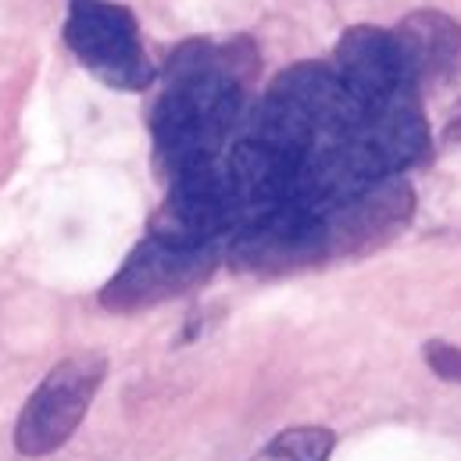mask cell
Instances as JSON below:
<instances>
[{
    "mask_svg": "<svg viewBox=\"0 0 461 461\" xmlns=\"http://www.w3.org/2000/svg\"><path fill=\"white\" fill-rule=\"evenodd\" d=\"M258 61L247 40H190L168 58L165 90L150 112L158 168L172 179L215 165L243 115L247 68Z\"/></svg>",
    "mask_w": 461,
    "mask_h": 461,
    "instance_id": "1",
    "label": "cell"
},
{
    "mask_svg": "<svg viewBox=\"0 0 461 461\" xmlns=\"http://www.w3.org/2000/svg\"><path fill=\"white\" fill-rule=\"evenodd\" d=\"M61 36L76 61L112 90L140 94L158 76L140 40L136 14L118 0H68Z\"/></svg>",
    "mask_w": 461,
    "mask_h": 461,
    "instance_id": "2",
    "label": "cell"
},
{
    "mask_svg": "<svg viewBox=\"0 0 461 461\" xmlns=\"http://www.w3.org/2000/svg\"><path fill=\"white\" fill-rule=\"evenodd\" d=\"M108 361L94 350L72 354L58 361L43 383L29 393L18 422H14V447L25 458H43L54 455L72 440L79 422L86 419L101 383H104Z\"/></svg>",
    "mask_w": 461,
    "mask_h": 461,
    "instance_id": "3",
    "label": "cell"
},
{
    "mask_svg": "<svg viewBox=\"0 0 461 461\" xmlns=\"http://www.w3.org/2000/svg\"><path fill=\"white\" fill-rule=\"evenodd\" d=\"M232 232L297 204V158L265 136H240L219 158ZM230 232V236H232Z\"/></svg>",
    "mask_w": 461,
    "mask_h": 461,
    "instance_id": "4",
    "label": "cell"
},
{
    "mask_svg": "<svg viewBox=\"0 0 461 461\" xmlns=\"http://www.w3.org/2000/svg\"><path fill=\"white\" fill-rule=\"evenodd\" d=\"M219 265V250L215 247H197V250H183V247H168L154 236H147L115 272V279L101 290V304L108 312H140V308H154L161 301L183 297L190 290H197Z\"/></svg>",
    "mask_w": 461,
    "mask_h": 461,
    "instance_id": "5",
    "label": "cell"
},
{
    "mask_svg": "<svg viewBox=\"0 0 461 461\" xmlns=\"http://www.w3.org/2000/svg\"><path fill=\"white\" fill-rule=\"evenodd\" d=\"M415 194L404 176H383L365 190L315 212L326 236V258H354L383 247L408 226Z\"/></svg>",
    "mask_w": 461,
    "mask_h": 461,
    "instance_id": "6",
    "label": "cell"
},
{
    "mask_svg": "<svg viewBox=\"0 0 461 461\" xmlns=\"http://www.w3.org/2000/svg\"><path fill=\"white\" fill-rule=\"evenodd\" d=\"M226 258L232 268L254 276H283L308 268L315 261H330L319 215L304 204H290L261 222L236 230L230 236Z\"/></svg>",
    "mask_w": 461,
    "mask_h": 461,
    "instance_id": "7",
    "label": "cell"
},
{
    "mask_svg": "<svg viewBox=\"0 0 461 461\" xmlns=\"http://www.w3.org/2000/svg\"><path fill=\"white\" fill-rule=\"evenodd\" d=\"M230 197H226L219 161H215L208 168H194V172L168 179L165 201L154 212L147 236L168 247L197 250V247H215L219 240H230Z\"/></svg>",
    "mask_w": 461,
    "mask_h": 461,
    "instance_id": "8",
    "label": "cell"
},
{
    "mask_svg": "<svg viewBox=\"0 0 461 461\" xmlns=\"http://www.w3.org/2000/svg\"><path fill=\"white\" fill-rule=\"evenodd\" d=\"M330 68L337 72V79L344 83V90L357 101L361 112L419 90L408 65H404V54L397 47L393 29H379V25L347 29L337 50H333Z\"/></svg>",
    "mask_w": 461,
    "mask_h": 461,
    "instance_id": "9",
    "label": "cell"
},
{
    "mask_svg": "<svg viewBox=\"0 0 461 461\" xmlns=\"http://www.w3.org/2000/svg\"><path fill=\"white\" fill-rule=\"evenodd\" d=\"M393 36L419 94L451 86L461 79V25L451 14L433 7L411 11L393 29Z\"/></svg>",
    "mask_w": 461,
    "mask_h": 461,
    "instance_id": "10",
    "label": "cell"
},
{
    "mask_svg": "<svg viewBox=\"0 0 461 461\" xmlns=\"http://www.w3.org/2000/svg\"><path fill=\"white\" fill-rule=\"evenodd\" d=\"M337 437L326 426H294L272 437L250 461H326Z\"/></svg>",
    "mask_w": 461,
    "mask_h": 461,
    "instance_id": "11",
    "label": "cell"
},
{
    "mask_svg": "<svg viewBox=\"0 0 461 461\" xmlns=\"http://www.w3.org/2000/svg\"><path fill=\"white\" fill-rule=\"evenodd\" d=\"M422 357H426V365H429L440 379L461 383V347L444 344V340H429L426 350H422Z\"/></svg>",
    "mask_w": 461,
    "mask_h": 461,
    "instance_id": "12",
    "label": "cell"
}]
</instances>
